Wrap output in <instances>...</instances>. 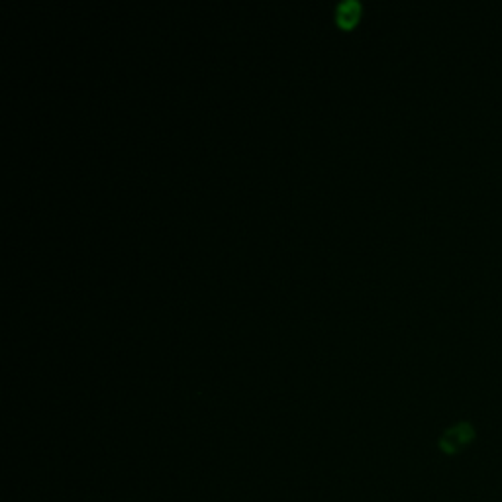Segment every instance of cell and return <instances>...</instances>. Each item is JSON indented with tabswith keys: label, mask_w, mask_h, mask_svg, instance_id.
I'll list each match as a JSON object with an SVG mask.
<instances>
[{
	"label": "cell",
	"mask_w": 502,
	"mask_h": 502,
	"mask_svg": "<svg viewBox=\"0 0 502 502\" xmlns=\"http://www.w3.org/2000/svg\"><path fill=\"white\" fill-rule=\"evenodd\" d=\"M359 14H361V4L355 2V0H344V2H340L337 8H335V20H337L340 26L344 28L353 26V24L357 22Z\"/></svg>",
	"instance_id": "6da1fadb"
},
{
	"label": "cell",
	"mask_w": 502,
	"mask_h": 502,
	"mask_svg": "<svg viewBox=\"0 0 502 502\" xmlns=\"http://www.w3.org/2000/svg\"><path fill=\"white\" fill-rule=\"evenodd\" d=\"M471 436H473V430H471L469 424H458L455 428H451V430L443 434L441 446H443L446 450H455L459 446H463Z\"/></svg>",
	"instance_id": "7a4b0ae2"
}]
</instances>
